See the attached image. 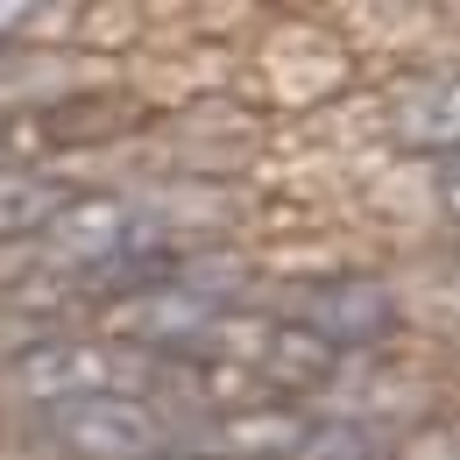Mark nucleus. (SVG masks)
<instances>
[{"instance_id": "9", "label": "nucleus", "mask_w": 460, "mask_h": 460, "mask_svg": "<svg viewBox=\"0 0 460 460\" xmlns=\"http://www.w3.org/2000/svg\"><path fill=\"white\" fill-rule=\"evenodd\" d=\"M290 460H390V432L361 418H312Z\"/></svg>"}, {"instance_id": "7", "label": "nucleus", "mask_w": 460, "mask_h": 460, "mask_svg": "<svg viewBox=\"0 0 460 460\" xmlns=\"http://www.w3.org/2000/svg\"><path fill=\"white\" fill-rule=\"evenodd\" d=\"M71 199H78L71 177L36 171V164H7L0 171V241H36Z\"/></svg>"}, {"instance_id": "10", "label": "nucleus", "mask_w": 460, "mask_h": 460, "mask_svg": "<svg viewBox=\"0 0 460 460\" xmlns=\"http://www.w3.org/2000/svg\"><path fill=\"white\" fill-rule=\"evenodd\" d=\"M432 184H439V213H447V220L460 227V149L432 164Z\"/></svg>"}, {"instance_id": "11", "label": "nucleus", "mask_w": 460, "mask_h": 460, "mask_svg": "<svg viewBox=\"0 0 460 460\" xmlns=\"http://www.w3.org/2000/svg\"><path fill=\"white\" fill-rule=\"evenodd\" d=\"M164 460H191V454H164Z\"/></svg>"}, {"instance_id": "5", "label": "nucleus", "mask_w": 460, "mask_h": 460, "mask_svg": "<svg viewBox=\"0 0 460 460\" xmlns=\"http://www.w3.org/2000/svg\"><path fill=\"white\" fill-rule=\"evenodd\" d=\"M390 142L403 156H454L460 149V71H418L390 93Z\"/></svg>"}, {"instance_id": "6", "label": "nucleus", "mask_w": 460, "mask_h": 460, "mask_svg": "<svg viewBox=\"0 0 460 460\" xmlns=\"http://www.w3.org/2000/svg\"><path fill=\"white\" fill-rule=\"evenodd\" d=\"M312 411H290V403H270V411H227L199 432V447L213 460H290L297 439H305Z\"/></svg>"}, {"instance_id": "8", "label": "nucleus", "mask_w": 460, "mask_h": 460, "mask_svg": "<svg viewBox=\"0 0 460 460\" xmlns=\"http://www.w3.org/2000/svg\"><path fill=\"white\" fill-rule=\"evenodd\" d=\"M78 85V64L50 58V50H22V43H0V93H22V100H71Z\"/></svg>"}, {"instance_id": "3", "label": "nucleus", "mask_w": 460, "mask_h": 460, "mask_svg": "<svg viewBox=\"0 0 460 460\" xmlns=\"http://www.w3.org/2000/svg\"><path fill=\"white\" fill-rule=\"evenodd\" d=\"M135 354L114 341H29L7 354L0 368V390L14 403H36V411H58L71 397H107L128 383Z\"/></svg>"}, {"instance_id": "2", "label": "nucleus", "mask_w": 460, "mask_h": 460, "mask_svg": "<svg viewBox=\"0 0 460 460\" xmlns=\"http://www.w3.org/2000/svg\"><path fill=\"white\" fill-rule=\"evenodd\" d=\"M184 439L164 403L107 390V397H71L58 411H36V447L64 460H164Z\"/></svg>"}, {"instance_id": "4", "label": "nucleus", "mask_w": 460, "mask_h": 460, "mask_svg": "<svg viewBox=\"0 0 460 460\" xmlns=\"http://www.w3.org/2000/svg\"><path fill=\"white\" fill-rule=\"evenodd\" d=\"M290 326H305L319 347L354 354V347H383L397 333V290L383 277H326V284H305L290 305Z\"/></svg>"}, {"instance_id": "1", "label": "nucleus", "mask_w": 460, "mask_h": 460, "mask_svg": "<svg viewBox=\"0 0 460 460\" xmlns=\"http://www.w3.org/2000/svg\"><path fill=\"white\" fill-rule=\"evenodd\" d=\"M241 297H248V262L227 255V248H199V255L171 262L156 284L120 297L114 333H120V347H135V354L177 361V354H191V347L206 341L220 319H234Z\"/></svg>"}]
</instances>
